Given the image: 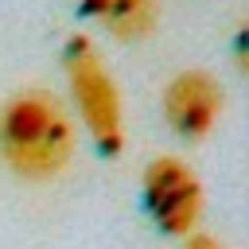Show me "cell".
<instances>
[{"label":"cell","instance_id":"cell-1","mask_svg":"<svg viewBox=\"0 0 249 249\" xmlns=\"http://www.w3.org/2000/svg\"><path fill=\"white\" fill-rule=\"evenodd\" d=\"M0 156L23 179H54L74 156V124L58 97L23 89L0 109Z\"/></svg>","mask_w":249,"mask_h":249},{"label":"cell","instance_id":"cell-2","mask_svg":"<svg viewBox=\"0 0 249 249\" xmlns=\"http://www.w3.org/2000/svg\"><path fill=\"white\" fill-rule=\"evenodd\" d=\"M62 66H66V82L78 105L82 124L89 128L93 144L105 156H117L124 148V113H121V93L113 74L105 70L97 47L86 35H74L62 51Z\"/></svg>","mask_w":249,"mask_h":249},{"label":"cell","instance_id":"cell-3","mask_svg":"<svg viewBox=\"0 0 249 249\" xmlns=\"http://www.w3.org/2000/svg\"><path fill=\"white\" fill-rule=\"evenodd\" d=\"M144 206L163 233L187 237L202 214V183L183 160L156 156L144 167Z\"/></svg>","mask_w":249,"mask_h":249},{"label":"cell","instance_id":"cell-4","mask_svg":"<svg viewBox=\"0 0 249 249\" xmlns=\"http://www.w3.org/2000/svg\"><path fill=\"white\" fill-rule=\"evenodd\" d=\"M222 113V82L206 70H183L163 89V117L183 140H202Z\"/></svg>","mask_w":249,"mask_h":249},{"label":"cell","instance_id":"cell-5","mask_svg":"<svg viewBox=\"0 0 249 249\" xmlns=\"http://www.w3.org/2000/svg\"><path fill=\"white\" fill-rule=\"evenodd\" d=\"M82 12L117 39H144L160 23V0H82Z\"/></svg>","mask_w":249,"mask_h":249},{"label":"cell","instance_id":"cell-6","mask_svg":"<svg viewBox=\"0 0 249 249\" xmlns=\"http://www.w3.org/2000/svg\"><path fill=\"white\" fill-rule=\"evenodd\" d=\"M187 249H226V245L214 237H187Z\"/></svg>","mask_w":249,"mask_h":249}]
</instances>
